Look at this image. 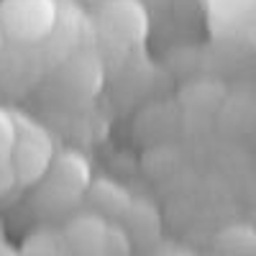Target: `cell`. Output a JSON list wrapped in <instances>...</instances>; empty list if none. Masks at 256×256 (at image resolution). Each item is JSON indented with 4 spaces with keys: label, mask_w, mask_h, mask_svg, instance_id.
Instances as JSON below:
<instances>
[{
    "label": "cell",
    "mask_w": 256,
    "mask_h": 256,
    "mask_svg": "<svg viewBox=\"0 0 256 256\" xmlns=\"http://www.w3.org/2000/svg\"><path fill=\"white\" fill-rule=\"evenodd\" d=\"M220 256H254L256 254V230L246 226L228 228L218 236Z\"/></svg>",
    "instance_id": "10"
},
{
    "label": "cell",
    "mask_w": 256,
    "mask_h": 256,
    "mask_svg": "<svg viewBox=\"0 0 256 256\" xmlns=\"http://www.w3.org/2000/svg\"><path fill=\"white\" fill-rule=\"evenodd\" d=\"M59 24L56 0H0V28L13 44H38Z\"/></svg>",
    "instance_id": "3"
},
{
    "label": "cell",
    "mask_w": 256,
    "mask_h": 256,
    "mask_svg": "<svg viewBox=\"0 0 256 256\" xmlns=\"http://www.w3.org/2000/svg\"><path fill=\"white\" fill-rule=\"evenodd\" d=\"M108 18H110V26L120 36L136 38L146 28V16L131 3V0H118V3L108 6Z\"/></svg>",
    "instance_id": "9"
},
{
    "label": "cell",
    "mask_w": 256,
    "mask_h": 256,
    "mask_svg": "<svg viewBox=\"0 0 256 256\" xmlns=\"http://www.w3.org/2000/svg\"><path fill=\"white\" fill-rule=\"evenodd\" d=\"M56 159V148L46 128L28 116L16 113V146L13 169L20 187H36Z\"/></svg>",
    "instance_id": "2"
},
{
    "label": "cell",
    "mask_w": 256,
    "mask_h": 256,
    "mask_svg": "<svg viewBox=\"0 0 256 256\" xmlns=\"http://www.w3.org/2000/svg\"><path fill=\"white\" fill-rule=\"evenodd\" d=\"M88 198L95 202V212H100L102 218H116V220H120L134 202V198L113 180H92Z\"/></svg>",
    "instance_id": "6"
},
{
    "label": "cell",
    "mask_w": 256,
    "mask_h": 256,
    "mask_svg": "<svg viewBox=\"0 0 256 256\" xmlns=\"http://www.w3.org/2000/svg\"><path fill=\"white\" fill-rule=\"evenodd\" d=\"M90 184L92 174L88 162L74 152H62L56 154L49 172L34 187V205L41 216H62L70 208H74L82 198H88Z\"/></svg>",
    "instance_id": "1"
},
{
    "label": "cell",
    "mask_w": 256,
    "mask_h": 256,
    "mask_svg": "<svg viewBox=\"0 0 256 256\" xmlns=\"http://www.w3.org/2000/svg\"><path fill=\"white\" fill-rule=\"evenodd\" d=\"M20 256H74V254L62 230L44 228L26 238L24 248H20Z\"/></svg>",
    "instance_id": "8"
},
{
    "label": "cell",
    "mask_w": 256,
    "mask_h": 256,
    "mask_svg": "<svg viewBox=\"0 0 256 256\" xmlns=\"http://www.w3.org/2000/svg\"><path fill=\"white\" fill-rule=\"evenodd\" d=\"M13 146H16V113L0 108V198L18 184L13 169Z\"/></svg>",
    "instance_id": "7"
},
{
    "label": "cell",
    "mask_w": 256,
    "mask_h": 256,
    "mask_svg": "<svg viewBox=\"0 0 256 256\" xmlns=\"http://www.w3.org/2000/svg\"><path fill=\"white\" fill-rule=\"evenodd\" d=\"M123 230L131 236V241H141V244H152L159 238L162 233V220H159V212L152 202H144V200H134L131 208L126 210V216L120 218Z\"/></svg>",
    "instance_id": "5"
},
{
    "label": "cell",
    "mask_w": 256,
    "mask_h": 256,
    "mask_svg": "<svg viewBox=\"0 0 256 256\" xmlns=\"http://www.w3.org/2000/svg\"><path fill=\"white\" fill-rule=\"evenodd\" d=\"M3 38H6V34H3V28H0V52H3V44H6Z\"/></svg>",
    "instance_id": "11"
},
{
    "label": "cell",
    "mask_w": 256,
    "mask_h": 256,
    "mask_svg": "<svg viewBox=\"0 0 256 256\" xmlns=\"http://www.w3.org/2000/svg\"><path fill=\"white\" fill-rule=\"evenodd\" d=\"M62 233H64V238H67L74 256H95V254L105 251L110 223L100 212H84V216L72 218L62 228Z\"/></svg>",
    "instance_id": "4"
}]
</instances>
